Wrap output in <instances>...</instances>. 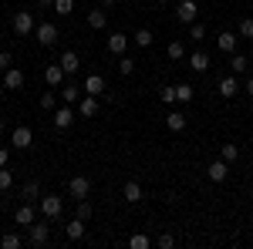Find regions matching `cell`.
<instances>
[{
    "mask_svg": "<svg viewBox=\"0 0 253 249\" xmlns=\"http://www.w3.org/2000/svg\"><path fill=\"white\" fill-rule=\"evenodd\" d=\"M34 27H38V24H34V14H31V10H17V14H14V34H17V37H31Z\"/></svg>",
    "mask_w": 253,
    "mask_h": 249,
    "instance_id": "cell-1",
    "label": "cell"
},
{
    "mask_svg": "<svg viewBox=\"0 0 253 249\" xmlns=\"http://www.w3.org/2000/svg\"><path fill=\"white\" fill-rule=\"evenodd\" d=\"M64 212V199L61 195H41V215L44 219H58Z\"/></svg>",
    "mask_w": 253,
    "mask_h": 249,
    "instance_id": "cell-2",
    "label": "cell"
},
{
    "mask_svg": "<svg viewBox=\"0 0 253 249\" xmlns=\"http://www.w3.org/2000/svg\"><path fill=\"white\" fill-rule=\"evenodd\" d=\"M68 195L78 202V199H88L91 195V178L88 175H75L71 182H68Z\"/></svg>",
    "mask_w": 253,
    "mask_h": 249,
    "instance_id": "cell-3",
    "label": "cell"
},
{
    "mask_svg": "<svg viewBox=\"0 0 253 249\" xmlns=\"http://www.w3.org/2000/svg\"><path fill=\"white\" fill-rule=\"evenodd\" d=\"M47 239H51V229L44 222H31L27 226V243L31 246H47Z\"/></svg>",
    "mask_w": 253,
    "mask_h": 249,
    "instance_id": "cell-4",
    "label": "cell"
},
{
    "mask_svg": "<svg viewBox=\"0 0 253 249\" xmlns=\"http://www.w3.org/2000/svg\"><path fill=\"white\" fill-rule=\"evenodd\" d=\"M34 34H38V44L41 47H51V44H58V27H54V24H38V27H34Z\"/></svg>",
    "mask_w": 253,
    "mask_h": 249,
    "instance_id": "cell-5",
    "label": "cell"
},
{
    "mask_svg": "<svg viewBox=\"0 0 253 249\" xmlns=\"http://www.w3.org/2000/svg\"><path fill=\"white\" fill-rule=\"evenodd\" d=\"M175 17L182 20V24H196V17H199V7H196V0H179V7H175Z\"/></svg>",
    "mask_w": 253,
    "mask_h": 249,
    "instance_id": "cell-6",
    "label": "cell"
},
{
    "mask_svg": "<svg viewBox=\"0 0 253 249\" xmlns=\"http://www.w3.org/2000/svg\"><path fill=\"white\" fill-rule=\"evenodd\" d=\"M10 145H14V148H31V145H34V132H31L27 125L14 128V132H10Z\"/></svg>",
    "mask_w": 253,
    "mask_h": 249,
    "instance_id": "cell-7",
    "label": "cell"
},
{
    "mask_svg": "<svg viewBox=\"0 0 253 249\" xmlns=\"http://www.w3.org/2000/svg\"><path fill=\"white\" fill-rule=\"evenodd\" d=\"M14 222H17V226H24V229H27L31 222H38V212H34V202H24V206H20V209L14 212Z\"/></svg>",
    "mask_w": 253,
    "mask_h": 249,
    "instance_id": "cell-8",
    "label": "cell"
},
{
    "mask_svg": "<svg viewBox=\"0 0 253 249\" xmlns=\"http://www.w3.org/2000/svg\"><path fill=\"white\" fill-rule=\"evenodd\" d=\"M75 115H78V111H75V108H68V105H64V108H54V128H58V132L71 128Z\"/></svg>",
    "mask_w": 253,
    "mask_h": 249,
    "instance_id": "cell-9",
    "label": "cell"
},
{
    "mask_svg": "<svg viewBox=\"0 0 253 249\" xmlns=\"http://www.w3.org/2000/svg\"><path fill=\"white\" fill-rule=\"evenodd\" d=\"M206 175H210V182H226V175H230V162H223V158H216V162H210V169H206Z\"/></svg>",
    "mask_w": 253,
    "mask_h": 249,
    "instance_id": "cell-10",
    "label": "cell"
},
{
    "mask_svg": "<svg viewBox=\"0 0 253 249\" xmlns=\"http://www.w3.org/2000/svg\"><path fill=\"white\" fill-rule=\"evenodd\" d=\"M128 51V34H122V31H115L112 37H108V54H115V58H122Z\"/></svg>",
    "mask_w": 253,
    "mask_h": 249,
    "instance_id": "cell-11",
    "label": "cell"
},
{
    "mask_svg": "<svg viewBox=\"0 0 253 249\" xmlns=\"http://www.w3.org/2000/svg\"><path fill=\"white\" fill-rule=\"evenodd\" d=\"M216 91H219V98H233L236 91H240L236 74H223V77H219V84H216Z\"/></svg>",
    "mask_w": 253,
    "mask_h": 249,
    "instance_id": "cell-12",
    "label": "cell"
},
{
    "mask_svg": "<svg viewBox=\"0 0 253 249\" xmlns=\"http://www.w3.org/2000/svg\"><path fill=\"white\" fill-rule=\"evenodd\" d=\"M3 88H7V91H20V88H24V71L7 68V71H3Z\"/></svg>",
    "mask_w": 253,
    "mask_h": 249,
    "instance_id": "cell-13",
    "label": "cell"
},
{
    "mask_svg": "<svg viewBox=\"0 0 253 249\" xmlns=\"http://www.w3.org/2000/svg\"><path fill=\"white\" fill-rule=\"evenodd\" d=\"M122 199H125L128 206H135V202H142V199H145V192H142V185H138V182H125V185H122Z\"/></svg>",
    "mask_w": 253,
    "mask_h": 249,
    "instance_id": "cell-14",
    "label": "cell"
},
{
    "mask_svg": "<svg viewBox=\"0 0 253 249\" xmlns=\"http://www.w3.org/2000/svg\"><path fill=\"white\" fill-rule=\"evenodd\" d=\"M236 37H240V34H233V31H219V37H216V47H219L223 54H233V51H236Z\"/></svg>",
    "mask_w": 253,
    "mask_h": 249,
    "instance_id": "cell-15",
    "label": "cell"
},
{
    "mask_svg": "<svg viewBox=\"0 0 253 249\" xmlns=\"http://www.w3.org/2000/svg\"><path fill=\"white\" fill-rule=\"evenodd\" d=\"M78 115L81 118H95L98 115V95H84L78 101Z\"/></svg>",
    "mask_w": 253,
    "mask_h": 249,
    "instance_id": "cell-16",
    "label": "cell"
},
{
    "mask_svg": "<svg viewBox=\"0 0 253 249\" xmlns=\"http://www.w3.org/2000/svg\"><path fill=\"white\" fill-rule=\"evenodd\" d=\"M189 71H196V74H206L210 71V54H203V51H196V54H189Z\"/></svg>",
    "mask_w": 253,
    "mask_h": 249,
    "instance_id": "cell-17",
    "label": "cell"
},
{
    "mask_svg": "<svg viewBox=\"0 0 253 249\" xmlns=\"http://www.w3.org/2000/svg\"><path fill=\"white\" fill-rule=\"evenodd\" d=\"M64 236H68V243H78V239H84V219H71L68 226H64Z\"/></svg>",
    "mask_w": 253,
    "mask_h": 249,
    "instance_id": "cell-18",
    "label": "cell"
},
{
    "mask_svg": "<svg viewBox=\"0 0 253 249\" xmlns=\"http://www.w3.org/2000/svg\"><path fill=\"white\" fill-rule=\"evenodd\" d=\"M81 88H84V95H105V77L101 74H88Z\"/></svg>",
    "mask_w": 253,
    "mask_h": 249,
    "instance_id": "cell-19",
    "label": "cell"
},
{
    "mask_svg": "<svg viewBox=\"0 0 253 249\" xmlns=\"http://www.w3.org/2000/svg\"><path fill=\"white\" fill-rule=\"evenodd\" d=\"M81 95H84V88H81V84H75V81H68V84L61 88V98H64L68 105H78Z\"/></svg>",
    "mask_w": 253,
    "mask_h": 249,
    "instance_id": "cell-20",
    "label": "cell"
},
{
    "mask_svg": "<svg viewBox=\"0 0 253 249\" xmlns=\"http://www.w3.org/2000/svg\"><path fill=\"white\" fill-rule=\"evenodd\" d=\"M186 125H189V118L182 115V111H169L166 115V128L169 132H186Z\"/></svg>",
    "mask_w": 253,
    "mask_h": 249,
    "instance_id": "cell-21",
    "label": "cell"
},
{
    "mask_svg": "<svg viewBox=\"0 0 253 249\" xmlns=\"http://www.w3.org/2000/svg\"><path fill=\"white\" fill-rule=\"evenodd\" d=\"M44 81H47L51 88H58L61 81H64V68H61V64H47V68H44Z\"/></svg>",
    "mask_w": 253,
    "mask_h": 249,
    "instance_id": "cell-22",
    "label": "cell"
},
{
    "mask_svg": "<svg viewBox=\"0 0 253 249\" xmlns=\"http://www.w3.org/2000/svg\"><path fill=\"white\" fill-rule=\"evenodd\" d=\"M61 68H64V74H75V71H78L81 68V61H78V54H75V51H64V54H61V61H58Z\"/></svg>",
    "mask_w": 253,
    "mask_h": 249,
    "instance_id": "cell-23",
    "label": "cell"
},
{
    "mask_svg": "<svg viewBox=\"0 0 253 249\" xmlns=\"http://www.w3.org/2000/svg\"><path fill=\"white\" fill-rule=\"evenodd\" d=\"M88 27L91 31H105L108 27V14L105 10H88Z\"/></svg>",
    "mask_w": 253,
    "mask_h": 249,
    "instance_id": "cell-24",
    "label": "cell"
},
{
    "mask_svg": "<svg viewBox=\"0 0 253 249\" xmlns=\"http://www.w3.org/2000/svg\"><path fill=\"white\" fill-rule=\"evenodd\" d=\"M132 40H135V47H142V51H145V47H152V40H156V34H152L149 27H138L135 34H132Z\"/></svg>",
    "mask_w": 253,
    "mask_h": 249,
    "instance_id": "cell-25",
    "label": "cell"
},
{
    "mask_svg": "<svg viewBox=\"0 0 253 249\" xmlns=\"http://www.w3.org/2000/svg\"><path fill=\"white\" fill-rule=\"evenodd\" d=\"M230 68H233V74H247V71H250V58H247V54H230Z\"/></svg>",
    "mask_w": 253,
    "mask_h": 249,
    "instance_id": "cell-26",
    "label": "cell"
},
{
    "mask_svg": "<svg viewBox=\"0 0 253 249\" xmlns=\"http://www.w3.org/2000/svg\"><path fill=\"white\" fill-rule=\"evenodd\" d=\"M193 98H196L193 84H175V101H179V105H189Z\"/></svg>",
    "mask_w": 253,
    "mask_h": 249,
    "instance_id": "cell-27",
    "label": "cell"
},
{
    "mask_svg": "<svg viewBox=\"0 0 253 249\" xmlns=\"http://www.w3.org/2000/svg\"><path fill=\"white\" fill-rule=\"evenodd\" d=\"M0 246H3V249H20V246H24V239H20L17 232H3V236H0Z\"/></svg>",
    "mask_w": 253,
    "mask_h": 249,
    "instance_id": "cell-28",
    "label": "cell"
},
{
    "mask_svg": "<svg viewBox=\"0 0 253 249\" xmlns=\"http://www.w3.org/2000/svg\"><path fill=\"white\" fill-rule=\"evenodd\" d=\"M166 54H169V61H182V58H186V47H182L179 40H169V47H166Z\"/></svg>",
    "mask_w": 253,
    "mask_h": 249,
    "instance_id": "cell-29",
    "label": "cell"
},
{
    "mask_svg": "<svg viewBox=\"0 0 253 249\" xmlns=\"http://www.w3.org/2000/svg\"><path fill=\"white\" fill-rule=\"evenodd\" d=\"M24 199H27V202H38V199H41V182L31 178V182L24 185Z\"/></svg>",
    "mask_w": 253,
    "mask_h": 249,
    "instance_id": "cell-30",
    "label": "cell"
},
{
    "mask_svg": "<svg viewBox=\"0 0 253 249\" xmlns=\"http://www.w3.org/2000/svg\"><path fill=\"white\" fill-rule=\"evenodd\" d=\"M219 158H223V162H230V165H233L236 158H240V148H236V145H230V142H226V145H223V148H219Z\"/></svg>",
    "mask_w": 253,
    "mask_h": 249,
    "instance_id": "cell-31",
    "label": "cell"
},
{
    "mask_svg": "<svg viewBox=\"0 0 253 249\" xmlns=\"http://www.w3.org/2000/svg\"><path fill=\"white\" fill-rule=\"evenodd\" d=\"M10 185H14V172L7 165H0V192H10Z\"/></svg>",
    "mask_w": 253,
    "mask_h": 249,
    "instance_id": "cell-32",
    "label": "cell"
},
{
    "mask_svg": "<svg viewBox=\"0 0 253 249\" xmlns=\"http://www.w3.org/2000/svg\"><path fill=\"white\" fill-rule=\"evenodd\" d=\"M128 246H132V249H149V246H152V239H149L145 232H135V236L128 239Z\"/></svg>",
    "mask_w": 253,
    "mask_h": 249,
    "instance_id": "cell-33",
    "label": "cell"
},
{
    "mask_svg": "<svg viewBox=\"0 0 253 249\" xmlns=\"http://www.w3.org/2000/svg\"><path fill=\"white\" fill-rule=\"evenodd\" d=\"M91 212H95V206H91V202H88V199H78V212H75V215H78V219H84V222H88V219H91Z\"/></svg>",
    "mask_w": 253,
    "mask_h": 249,
    "instance_id": "cell-34",
    "label": "cell"
},
{
    "mask_svg": "<svg viewBox=\"0 0 253 249\" xmlns=\"http://www.w3.org/2000/svg\"><path fill=\"white\" fill-rule=\"evenodd\" d=\"M75 10V0H54V14H61V17H68Z\"/></svg>",
    "mask_w": 253,
    "mask_h": 249,
    "instance_id": "cell-35",
    "label": "cell"
},
{
    "mask_svg": "<svg viewBox=\"0 0 253 249\" xmlns=\"http://www.w3.org/2000/svg\"><path fill=\"white\" fill-rule=\"evenodd\" d=\"M240 37H247V40H253V17H243L240 20V31H236Z\"/></svg>",
    "mask_w": 253,
    "mask_h": 249,
    "instance_id": "cell-36",
    "label": "cell"
},
{
    "mask_svg": "<svg viewBox=\"0 0 253 249\" xmlns=\"http://www.w3.org/2000/svg\"><path fill=\"white\" fill-rule=\"evenodd\" d=\"M118 71H122V74L128 77L132 71H135V61H132V58H125V54H122V58H118Z\"/></svg>",
    "mask_w": 253,
    "mask_h": 249,
    "instance_id": "cell-37",
    "label": "cell"
},
{
    "mask_svg": "<svg viewBox=\"0 0 253 249\" xmlns=\"http://www.w3.org/2000/svg\"><path fill=\"white\" fill-rule=\"evenodd\" d=\"M156 246L159 249H172L175 246V236H172V232H162V236L156 239Z\"/></svg>",
    "mask_w": 253,
    "mask_h": 249,
    "instance_id": "cell-38",
    "label": "cell"
},
{
    "mask_svg": "<svg viewBox=\"0 0 253 249\" xmlns=\"http://www.w3.org/2000/svg\"><path fill=\"white\" fill-rule=\"evenodd\" d=\"M189 37H193V40H203V37H206V27H203L199 20H196V24H189Z\"/></svg>",
    "mask_w": 253,
    "mask_h": 249,
    "instance_id": "cell-39",
    "label": "cell"
},
{
    "mask_svg": "<svg viewBox=\"0 0 253 249\" xmlns=\"http://www.w3.org/2000/svg\"><path fill=\"white\" fill-rule=\"evenodd\" d=\"M41 108H44V111H54V91H44V95H41Z\"/></svg>",
    "mask_w": 253,
    "mask_h": 249,
    "instance_id": "cell-40",
    "label": "cell"
},
{
    "mask_svg": "<svg viewBox=\"0 0 253 249\" xmlns=\"http://www.w3.org/2000/svg\"><path fill=\"white\" fill-rule=\"evenodd\" d=\"M7 68H14V61H10V51L0 47V71H7Z\"/></svg>",
    "mask_w": 253,
    "mask_h": 249,
    "instance_id": "cell-41",
    "label": "cell"
},
{
    "mask_svg": "<svg viewBox=\"0 0 253 249\" xmlns=\"http://www.w3.org/2000/svg\"><path fill=\"white\" fill-rule=\"evenodd\" d=\"M162 101H166V105H175V88H162Z\"/></svg>",
    "mask_w": 253,
    "mask_h": 249,
    "instance_id": "cell-42",
    "label": "cell"
},
{
    "mask_svg": "<svg viewBox=\"0 0 253 249\" xmlns=\"http://www.w3.org/2000/svg\"><path fill=\"white\" fill-rule=\"evenodd\" d=\"M7 162H10V152H7V148H0V165H7Z\"/></svg>",
    "mask_w": 253,
    "mask_h": 249,
    "instance_id": "cell-43",
    "label": "cell"
},
{
    "mask_svg": "<svg viewBox=\"0 0 253 249\" xmlns=\"http://www.w3.org/2000/svg\"><path fill=\"white\" fill-rule=\"evenodd\" d=\"M3 132H7V118L0 115V135H3Z\"/></svg>",
    "mask_w": 253,
    "mask_h": 249,
    "instance_id": "cell-44",
    "label": "cell"
},
{
    "mask_svg": "<svg viewBox=\"0 0 253 249\" xmlns=\"http://www.w3.org/2000/svg\"><path fill=\"white\" fill-rule=\"evenodd\" d=\"M38 7H54V0H38Z\"/></svg>",
    "mask_w": 253,
    "mask_h": 249,
    "instance_id": "cell-45",
    "label": "cell"
},
{
    "mask_svg": "<svg viewBox=\"0 0 253 249\" xmlns=\"http://www.w3.org/2000/svg\"><path fill=\"white\" fill-rule=\"evenodd\" d=\"M247 95L253 98V77H250V81H247Z\"/></svg>",
    "mask_w": 253,
    "mask_h": 249,
    "instance_id": "cell-46",
    "label": "cell"
},
{
    "mask_svg": "<svg viewBox=\"0 0 253 249\" xmlns=\"http://www.w3.org/2000/svg\"><path fill=\"white\" fill-rule=\"evenodd\" d=\"M101 7H105V10H108V7H115V0H101Z\"/></svg>",
    "mask_w": 253,
    "mask_h": 249,
    "instance_id": "cell-47",
    "label": "cell"
},
{
    "mask_svg": "<svg viewBox=\"0 0 253 249\" xmlns=\"http://www.w3.org/2000/svg\"><path fill=\"white\" fill-rule=\"evenodd\" d=\"M3 91H7V88H3V84H0V101H3Z\"/></svg>",
    "mask_w": 253,
    "mask_h": 249,
    "instance_id": "cell-48",
    "label": "cell"
},
{
    "mask_svg": "<svg viewBox=\"0 0 253 249\" xmlns=\"http://www.w3.org/2000/svg\"><path fill=\"white\" fill-rule=\"evenodd\" d=\"M156 3H169V0H156Z\"/></svg>",
    "mask_w": 253,
    "mask_h": 249,
    "instance_id": "cell-49",
    "label": "cell"
}]
</instances>
